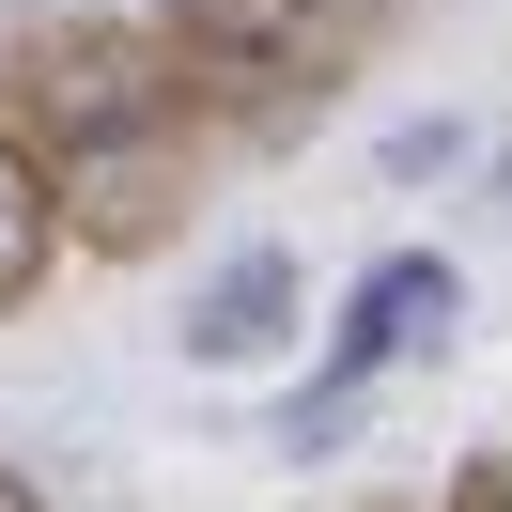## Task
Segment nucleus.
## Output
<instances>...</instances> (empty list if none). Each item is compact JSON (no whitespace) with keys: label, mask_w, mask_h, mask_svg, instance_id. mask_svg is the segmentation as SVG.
<instances>
[{"label":"nucleus","mask_w":512,"mask_h":512,"mask_svg":"<svg viewBox=\"0 0 512 512\" xmlns=\"http://www.w3.org/2000/svg\"><path fill=\"white\" fill-rule=\"evenodd\" d=\"M0 125L47 156L63 249L140 264V249L187 233L202 94L171 63V32H140V16H0Z\"/></svg>","instance_id":"nucleus-1"},{"label":"nucleus","mask_w":512,"mask_h":512,"mask_svg":"<svg viewBox=\"0 0 512 512\" xmlns=\"http://www.w3.org/2000/svg\"><path fill=\"white\" fill-rule=\"evenodd\" d=\"M156 32H171V63H187V94L218 125L280 140L388 47V0H171Z\"/></svg>","instance_id":"nucleus-2"},{"label":"nucleus","mask_w":512,"mask_h":512,"mask_svg":"<svg viewBox=\"0 0 512 512\" xmlns=\"http://www.w3.org/2000/svg\"><path fill=\"white\" fill-rule=\"evenodd\" d=\"M450 311H466V264H450V249H388V264H357L342 326H326V373L280 404V450H326V435L357 419V388H373V373H404L419 342H450Z\"/></svg>","instance_id":"nucleus-3"},{"label":"nucleus","mask_w":512,"mask_h":512,"mask_svg":"<svg viewBox=\"0 0 512 512\" xmlns=\"http://www.w3.org/2000/svg\"><path fill=\"white\" fill-rule=\"evenodd\" d=\"M295 311H311V280H295V249H233L218 280L187 295V357H202V373H264V357L295 342Z\"/></svg>","instance_id":"nucleus-4"},{"label":"nucleus","mask_w":512,"mask_h":512,"mask_svg":"<svg viewBox=\"0 0 512 512\" xmlns=\"http://www.w3.org/2000/svg\"><path fill=\"white\" fill-rule=\"evenodd\" d=\"M47 264H63V202H47V156L0 125V311H32Z\"/></svg>","instance_id":"nucleus-5"},{"label":"nucleus","mask_w":512,"mask_h":512,"mask_svg":"<svg viewBox=\"0 0 512 512\" xmlns=\"http://www.w3.org/2000/svg\"><path fill=\"white\" fill-rule=\"evenodd\" d=\"M435 512H512V450H466V466H450V497Z\"/></svg>","instance_id":"nucleus-6"},{"label":"nucleus","mask_w":512,"mask_h":512,"mask_svg":"<svg viewBox=\"0 0 512 512\" xmlns=\"http://www.w3.org/2000/svg\"><path fill=\"white\" fill-rule=\"evenodd\" d=\"M0 512H47V497H32V466H0Z\"/></svg>","instance_id":"nucleus-7"}]
</instances>
